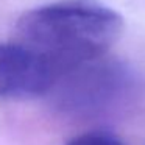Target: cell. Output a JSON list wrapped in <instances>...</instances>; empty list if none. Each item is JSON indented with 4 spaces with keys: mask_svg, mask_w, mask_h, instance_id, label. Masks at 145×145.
<instances>
[{
    "mask_svg": "<svg viewBox=\"0 0 145 145\" xmlns=\"http://www.w3.org/2000/svg\"><path fill=\"white\" fill-rule=\"evenodd\" d=\"M122 30V16L109 8L63 2L22 14L14 27L13 42L45 63L58 80L81 64L105 56Z\"/></svg>",
    "mask_w": 145,
    "mask_h": 145,
    "instance_id": "obj_1",
    "label": "cell"
},
{
    "mask_svg": "<svg viewBox=\"0 0 145 145\" xmlns=\"http://www.w3.org/2000/svg\"><path fill=\"white\" fill-rule=\"evenodd\" d=\"M131 84V73L122 63L100 56L66 72L48 94L61 111L94 114L114 105Z\"/></svg>",
    "mask_w": 145,
    "mask_h": 145,
    "instance_id": "obj_2",
    "label": "cell"
},
{
    "mask_svg": "<svg viewBox=\"0 0 145 145\" xmlns=\"http://www.w3.org/2000/svg\"><path fill=\"white\" fill-rule=\"evenodd\" d=\"M55 73L31 52L0 44V97H36L50 92Z\"/></svg>",
    "mask_w": 145,
    "mask_h": 145,
    "instance_id": "obj_3",
    "label": "cell"
},
{
    "mask_svg": "<svg viewBox=\"0 0 145 145\" xmlns=\"http://www.w3.org/2000/svg\"><path fill=\"white\" fill-rule=\"evenodd\" d=\"M66 145H125L117 136L108 131H89L70 139Z\"/></svg>",
    "mask_w": 145,
    "mask_h": 145,
    "instance_id": "obj_4",
    "label": "cell"
}]
</instances>
